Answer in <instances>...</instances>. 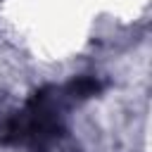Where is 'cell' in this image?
Returning a JSON list of instances; mask_svg holds the SVG:
<instances>
[{"mask_svg": "<svg viewBox=\"0 0 152 152\" xmlns=\"http://www.w3.org/2000/svg\"><path fill=\"white\" fill-rule=\"evenodd\" d=\"M97 90H100V83L93 76H78L66 86V95H71V97H90Z\"/></svg>", "mask_w": 152, "mask_h": 152, "instance_id": "obj_1", "label": "cell"}]
</instances>
